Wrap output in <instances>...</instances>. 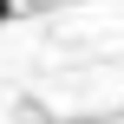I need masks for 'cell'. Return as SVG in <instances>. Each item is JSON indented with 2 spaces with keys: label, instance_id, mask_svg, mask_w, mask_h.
I'll list each match as a JSON object with an SVG mask.
<instances>
[{
  "label": "cell",
  "instance_id": "obj_1",
  "mask_svg": "<svg viewBox=\"0 0 124 124\" xmlns=\"http://www.w3.org/2000/svg\"><path fill=\"white\" fill-rule=\"evenodd\" d=\"M0 13H7V0H0Z\"/></svg>",
  "mask_w": 124,
  "mask_h": 124
}]
</instances>
